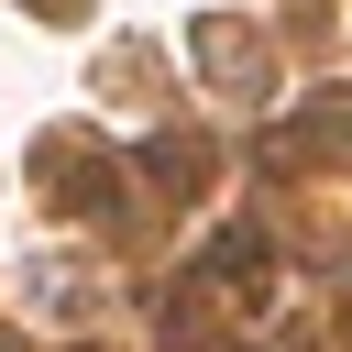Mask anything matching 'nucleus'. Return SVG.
Listing matches in <instances>:
<instances>
[{
  "label": "nucleus",
  "instance_id": "nucleus-1",
  "mask_svg": "<svg viewBox=\"0 0 352 352\" xmlns=\"http://www.w3.org/2000/svg\"><path fill=\"white\" fill-rule=\"evenodd\" d=\"M44 11H55V0H44Z\"/></svg>",
  "mask_w": 352,
  "mask_h": 352
}]
</instances>
